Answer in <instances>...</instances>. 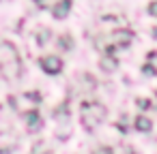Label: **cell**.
Instances as JSON below:
<instances>
[{
  "mask_svg": "<svg viewBox=\"0 0 157 154\" xmlns=\"http://www.w3.org/2000/svg\"><path fill=\"white\" fill-rule=\"evenodd\" d=\"M11 105H13V109H17L20 113L30 111V109H37V107H39V94H37V92H24V94H17V96L11 98Z\"/></svg>",
  "mask_w": 157,
  "mask_h": 154,
  "instance_id": "cell-4",
  "label": "cell"
},
{
  "mask_svg": "<svg viewBox=\"0 0 157 154\" xmlns=\"http://www.w3.org/2000/svg\"><path fill=\"white\" fill-rule=\"evenodd\" d=\"M133 43V30L129 28H116L105 37V43H97V47L105 54V56H114L118 49H125Z\"/></svg>",
  "mask_w": 157,
  "mask_h": 154,
  "instance_id": "cell-3",
  "label": "cell"
},
{
  "mask_svg": "<svg viewBox=\"0 0 157 154\" xmlns=\"http://www.w3.org/2000/svg\"><path fill=\"white\" fill-rule=\"evenodd\" d=\"M22 75V58L13 43L0 41V79L15 81Z\"/></svg>",
  "mask_w": 157,
  "mask_h": 154,
  "instance_id": "cell-1",
  "label": "cell"
},
{
  "mask_svg": "<svg viewBox=\"0 0 157 154\" xmlns=\"http://www.w3.org/2000/svg\"><path fill=\"white\" fill-rule=\"evenodd\" d=\"M153 37H155V39H157V26H155V28H153Z\"/></svg>",
  "mask_w": 157,
  "mask_h": 154,
  "instance_id": "cell-13",
  "label": "cell"
},
{
  "mask_svg": "<svg viewBox=\"0 0 157 154\" xmlns=\"http://www.w3.org/2000/svg\"><path fill=\"white\" fill-rule=\"evenodd\" d=\"M35 2H37L39 7H45V0H35Z\"/></svg>",
  "mask_w": 157,
  "mask_h": 154,
  "instance_id": "cell-12",
  "label": "cell"
},
{
  "mask_svg": "<svg viewBox=\"0 0 157 154\" xmlns=\"http://www.w3.org/2000/svg\"><path fill=\"white\" fill-rule=\"evenodd\" d=\"M138 107H140L142 111H148V109H151V101H148V98H138Z\"/></svg>",
  "mask_w": 157,
  "mask_h": 154,
  "instance_id": "cell-10",
  "label": "cell"
},
{
  "mask_svg": "<svg viewBox=\"0 0 157 154\" xmlns=\"http://www.w3.org/2000/svg\"><path fill=\"white\" fill-rule=\"evenodd\" d=\"M148 13L157 17V0H155V2H151V5H148Z\"/></svg>",
  "mask_w": 157,
  "mask_h": 154,
  "instance_id": "cell-11",
  "label": "cell"
},
{
  "mask_svg": "<svg viewBox=\"0 0 157 154\" xmlns=\"http://www.w3.org/2000/svg\"><path fill=\"white\" fill-rule=\"evenodd\" d=\"M22 116H24V122H26V128H28L30 133H37V131H41V126H43V120H41V116H39V111H37V109H30V111H24Z\"/></svg>",
  "mask_w": 157,
  "mask_h": 154,
  "instance_id": "cell-6",
  "label": "cell"
},
{
  "mask_svg": "<svg viewBox=\"0 0 157 154\" xmlns=\"http://www.w3.org/2000/svg\"><path fill=\"white\" fill-rule=\"evenodd\" d=\"M133 126H136V131H140V133H148V131L153 128V120H151L148 116H144V113H138L136 120H133Z\"/></svg>",
  "mask_w": 157,
  "mask_h": 154,
  "instance_id": "cell-8",
  "label": "cell"
},
{
  "mask_svg": "<svg viewBox=\"0 0 157 154\" xmlns=\"http://www.w3.org/2000/svg\"><path fill=\"white\" fill-rule=\"evenodd\" d=\"M155 94H157V90H155Z\"/></svg>",
  "mask_w": 157,
  "mask_h": 154,
  "instance_id": "cell-14",
  "label": "cell"
},
{
  "mask_svg": "<svg viewBox=\"0 0 157 154\" xmlns=\"http://www.w3.org/2000/svg\"><path fill=\"white\" fill-rule=\"evenodd\" d=\"M39 66H41V69H43L48 75H58V73L63 71V60H60L58 56L48 54V56L39 58Z\"/></svg>",
  "mask_w": 157,
  "mask_h": 154,
  "instance_id": "cell-5",
  "label": "cell"
},
{
  "mask_svg": "<svg viewBox=\"0 0 157 154\" xmlns=\"http://www.w3.org/2000/svg\"><path fill=\"white\" fill-rule=\"evenodd\" d=\"M144 73L146 75H157V52H151L144 60Z\"/></svg>",
  "mask_w": 157,
  "mask_h": 154,
  "instance_id": "cell-9",
  "label": "cell"
},
{
  "mask_svg": "<svg viewBox=\"0 0 157 154\" xmlns=\"http://www.w3.org/2000/svg\"><path fill=\"white\" fill-rule=\"evenodd\" d=\"M71 11V0H58V2L52 7V15L56 20H65Z\"/></svg>",
  "mask_w": 157,
  "mask_h": 154,
  "instance_id": "cell-7",
  "label": "cell"
},
{
  "mask_svg": "<svg viewBox=\"0 0 157 154\" xmlns=\"http://www.w3.org/2000/svg\"><path fill=\"white\" fill-rule=\"evenodd\" d=\"M105 116H108V109H105V105L99 103V101H86V103H82V107H80V120H82V126H84L86 131L99 128L101 122L105 120Z\"/></svg>",
  "mask_w": 157,
  "mask_h": 154,
  "instance_id": "cell-2",
  "label": "cell"
}]
</instances>
